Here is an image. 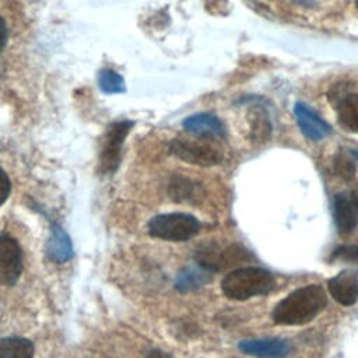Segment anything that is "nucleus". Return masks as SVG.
<instances>
[{"instance_id": "nucleus-1", "label": "nucleus", "mask_w": 358, "mask_h": 358, "mask_svg": "<svg viewBox=\"0 0 358 358\" xmlns=\"http://www.w3.org/2000/svg\"><path fill=\"white\" fill-rule=\"evenodd\" d=\"M326 303L327 296L320 285H306L281 299L271 316L277 324L301 326L313 320Z\"/></svg>"}, {"instance_id": "nucleus-2", "label": "nucleus", "mask_w": 358, "mask_h": 358, "mask_svg": "<svg viewBox=\"0 0 358 358\" xmlns=\"http://www.w3.org/2000/svg\"><path fill=\"white\" fill-rule=\"evenodd\" d=\"M275 285L270 271L262 267H241L229 271L222 282L221 289L229 299L245 301L252 296L266 295Z\"/></svg>"}, {"instance_id": "nucleus-3", "label": "nucleus", "mask_w": 358, "mask_h": 358, "mask_svg": "<svg viewBox=\"0 0 358 358\" xmlns=\"http://www.w3.org/2000/svg\"><path fill=\"white\" fill-rule=\"evenodd\" d=\"M200 231L196 217L185 213H168L155 215L148 222V232L154 238L172 242H183L193 238Z\"/></svg>"}, {"instance_id": "nucleus-4", "label": "nucleus", "mask_w": 358, "mask_h": 358, "mask_svg": "<svg viewBox=\"0 0 358 358\" xmlns=\"http://www.w3.org/2000/svg\"><path fill=\"white\" fill-rule=\"evenodd\" d=\"M194 259L199 266L213 273L250 260V253L241 245H228L220 249L217 243H207L196 252Z\"/></svg>"}, {"instance_id": "nucleus-5", "label": "nucleus", "mask_w": 358, "mask_h": 358, "mask_svg": "<svg viewBox=\"0 0 358 358\" xmlns=\"http://www.w3.org/2000/svg\"><path fill=\"white\" fill-rule=\"evenodd\" d=\"M133 122L120 120L113 122L105 131L102 150L99 154V172L101 173H113L122 158V145L123 141L131 129Z\"/></svg>"}, {"instance_id": "nucleus-6", "label": "nucleus", "mask_w": 358, "mask_h": 358, "mask_svg": "<svg viewBox=\"0 0 358 358\" xmlns=\"http://www.w3.org/2000/svg\"><path fill=\"white\" fill-rule=\"evenodd\" d=\"M169 150L175 157L192 165L210 166L222 161V152L214 144L206 141L175 138L169 144Z\"/></svg>"}, {"instance_id": "nucleus-7", "label": "nucleus", "mask_w": 358, "mask_h": 358, "mask_svg": "<svg viewBox=\"0 0 358 358\" xmlns=\"http://www.w3.org/2000/svg\"><path fill=\"white\" fill-rule=\"evenodd\" d=\"M22 271V252L15 239L0 236V282L13 285Z\"/></svg>"}, {"instance_id": "nucleus-8", "label": "nucleus", "mask_w": 358, "mask_h": 358, "mask_svg": "<svg viewBox=\"0 0 358 358\" xmlns=\"http://www.w3.org/2000/svg\"><path fill=\"white\" fill-rule=\"evenodd\" d=\"M330 295L340 305L351 306L358 301V270H343L329 280Z\"/></svg>"}, {"instance_id": "nucleus-9", "label": "nucleus", "mask_w": 358, "mask_h": 358, "mask_svg": "<svg viewBox=\"0 0 358 358\" xmlns=\"http://www.w3.org/2000/svg\"><path fill=\"white\" fill-rule=\"evenodd\" d=\"M238 347L242 352L259 358H285L291 352L289 343L281 338L243 340Z\"/></svg>"}, {"instance_id": "nucleus-10", "label": "nucleus", "mask_w": 358, "mask_h": 358, "mask_svg": "<svg viewBox=\"0 0 358 358\" xmlns=\"http://www.w3.org/2000/svg\"><path fill=\"white\" fill-rule=\"evenodd\" d=\"M334 221L338 232L348 234L358 224V204L351 193H338L333 199Z\"/></svg>"}, {"instance_id": "nucleus-11", "label": "nucleus", "mask_w": 358, "mask_h": 358, "mask_svg": "<svg viewBox=\"0 0 358 358\" xmlns=\"http://www.w3.org/2000/svg\"><path fill=\"white\" fill-rule=\"evenodd\" d=\"M294 113L302 133L310 140H322L330 133V126L312 110L308 105L298 102L294 106Z\"/></svg>"}, {"instance_id": "nucleus-12", "label": "nucleus", "mask_w": 358, "mask_h": 358, "mask_svg": "<svg viewBox=\"0 0 358 358\" xmlns=\"http://www.w3.org/2000/svg\"><path fill=\"white\" fill-rule=\"evenodd\" d=\"M183 127L199 137H206V138L225 137V127L222 122L211 113H197V115L189 116L187 119H185Z\"/></svg>"}, {"instance_id": "nucleus-13", "label": "nucleus", "mask_w": 358, "mask_h": 358, "mask_svg": "<svg viewBox=\"0 0 358 358\" xmlns=\"http://www.w3.org/2000/svg\"><path fill=\"white\" fill-rule=\"evenodd\" d=\"M46 253L49 259L56 263L67 262L73 256L71 241L66 231L59 225H53L50 229V235L46 243Z\"/></svg>"}, {"instance_id": "nucleus-14", "label": "nucleus", "mask_w": 358, "mask_h": 358, "mask_svg": "<svg viewBox=\"0 0 358 358\" xmlns=\"http://www.w3.org/2000/svg\"><path fill=\"white\" fill-rule=\"evenodd\" d=\"M211 278V271L206 270L201 266H194V267H185L179 271L175 280V288L180 292H189L194 291L204 284H207Z\"/></svg>"}, {"instance_id": "nucleus-15", "label": "nucleus", "mask_w": 358, "mask_h": 358, "mask_svg": "<svg viewBox=\"0 0 358 358\" xmlns=\"http://www.w3.org/2000/svg\"><path fill=\"white\" fill-rule=\"evenodd\" d=\"M34 345L22 337H6L0 340V358H32Z\"/></svg>"}, {"instance_id": "nucleus-16", "label": "nucleus", "mask_w": 358, "mask_h": 358, "mask_svg": "<svg viewBox=\"0 0 358 358\" xmlns=\"http://www.w3.org/2000/svg\"><path fill=\"white\" fill-rule=\"evenodd\" d=\"M338 120L347 130L358 133V94H350L340 101Z\"/></svg>"}, {"instance_id": "nucleus-17", "label": "nucleus", "mask_w": 358, "mask_h": 358, "mask_svg": "<svg viewBox=\"0 0 358 358\" xmlns=\"http://www.w3.org/2000/svg\"><path fill=\"white\" fill-rule=\"evenodd\" d=\"M197 185L185 176H173L171 179L168 192L176 203H183L194 197Z\"/></svg>"}, {"instance_id": "nucleus-18", "label": "nucleus", "mask_w": 358, "mask_h": 358, "mask_svg": "<svg viewBox=\"0 0 358 358\" xmlns=\"http://www.w3.org/2000/svg\"><path fill=\"white\" fill-rule=\"evenodd\" d=\"M99 87L102 91L108 94H116V92H123L124 91V81L120 74H117L113 70H102L99 73L98 78Z\"/></svg>"}, {"instance_id": "nucleus-19", "label": "nucleus", "mask_w": 358, "mask_h": 358, "mask_svg": "<svg viewBox=\"0 0 358 358\" xmlns=\"http://www.w3.org/2000/svg\"><path fill=\"white\" fill-rule=\"evenodd\" d=\"M333 171L338 178L344 179V180H351L355 175V165H354V162L351 161V158L348 155L338 154L334 158Z\"/></svg>"}, {"instance_id": "nucleus-20", "label": "nucleus", "mask_w": 358, "mask_h": 358, "mask_svg": "<svg viewBox=\"0 0 358 358\" xmlns=\"http://www.w3.org/2000/svg\"><path fill=\"white\" fill-rule=\"evenodd\" d=\"M330 260L358 263V245H340V246H337L333 250V253L330 256Z\"/></svg>"}, {"instance_id": "nucleus-21", "label": "nucleus", "mask_w": 358, "mask_h": 358, "mask_svg": "<svg viewBox=\"0 0 358 358\" xmlns=\"http://www.w3.org/2000/svg\"><path fill=\"white\" fill-rule=\"evenodd\" d=\"M11 190V183L7 173L0 168V206L7 200Z\"/></svg>"}, {"instance_id": "nucleus-22", "label": "nucleus", "mask_w": 358, "mask_h": 358, "mask_svg": "<svg viewBox=\"0 0 358 358\" xmlns=\"http://www.w3.org/2000/svg\"><path fill=\"white\" fill-rule=\"evenodd\" d=\"M6 42H7V27L4 20L0 17V53L4 49Z\"/></svg>"}, {"instance_id": "nucleus-23", "label": "nucleus", "mask_w": 358, "mask_h": 358, "mask_svg": "<svg viewBox=\"0 0 358 358\" xmlns=\"http://www.w3.org/2000/svg\"><path fill=\"white\" fill-rule=\"evenodd\" d=\"M147 358H173V357H171L169 354H166V352H164V351L155 348V350H151V351L148 352Z\"/></svg>"}, {"instance_id": "nucleus-24", "label": "nucleus", "mask_w": 358, "mask_h": 358, "mask_svg": "<svg viewBox=\"0 0 358 358\" xmlns=\"http://www.w3.org/2000/svg\"><path fill=\"white\" fill-rule=\"evenodd\" d=\"M351 194H352L354 200H355V201H357V204H358V185H357V187L351 192Z\"/></svg>"}, {"instance_id": "nucleus-25", "label": "nucleus", "mask_w": 358, "mask_h": 358, "mask_svg": "<svg viewBox=\"0 0 358 358\" xmlns=\"http://www.w3.org/2000/svg\"><path fill=\"white\" fill-rule=\"evenodd\" d=\"M351 154L358 159V150H352V151H351Z\"/></svg>"}, {"instance_id": "nucleus-26", "label": "nucleus", "mask_w": 358, "mask_h": 358, "mask_svg": "<svg viewBox=\"0 0 358 358\" xmlns=\"http://www.w3.org/2000/svg\"><path fill=\"white\" fill-rule=\"evenodd\" d=\"M357 6H358V1H357Z\"/></svg>"}]
</instances>
